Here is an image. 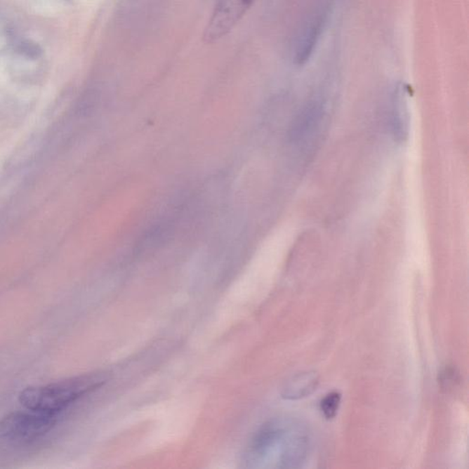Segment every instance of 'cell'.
I'll return each instance as SVG.
<instances>
[{
    "instance_id": "cell-7",
    "label": "cell",
    "mask_w": 469,
    "mask_h": 469,
    "mask_svg": "<svg viewBox=\"0 0 469 469\" xmlns=\"http://www.w3.org/2000/svg\"><path fill=\"white\" fill-rule=\"evenodd\" d=\"M319 384V377L315 371L300 372L293 376L284 384L282 396L287 399H300L311 395Z\"/></svg>"
},
{
    "instance_id": "cell-8",
    "label": "cell",
    "mask_w": 469,
    "mask_h": 469,
    "mask_svg": "<svg viewBox=\"0 0 469 469\" xmlns=\"http://www.w3.org/2000/svg\"><path fill=\"white\" fill-rule=\"evenodd\" d=\"M341 393L336 390L329 392L322 399L320 410L326 419L332 420L336 416L341 407Z\"/></svg>"
},
{
    "instance_id": "cell-4",
    "label": "cell",
    "mask_w": 469,
    "mask_h": 469,
    "mask_svg": "<svg viewBox=\"0 0 469 469\" xmlns=\"http://www.w3.org/2000/svg\"><path fill=\"white\" fill-rule=\"evenodd\" d=\"M329 16V5L322 2L303 18L291 43V57L296 65H305L311 58L326 29Z\"/></svg>"
},
{
    "instance_id": "cell-5",
    "label": "cell",
    "mask_w": 469,
    "mask_h": 469,
    "mask_svg": "<svg viewBox=\"0 0 469 469\" xmlns=\"http://www.w3.org/2000/svg\"><path fill=\"white\" fill-rule=\"evenodd\" d=\"M257 0H216L211 19L204 29V43H216L232 31Z\"/></svg>"
},
{
    "instance_id": "cell-3",
    "label": "cell",
    "mask_w": 469,
    "mask_h": 469,
    "mask_svg": "<svg viewBox=\"0 0 469 469\" xmlns=\"http://www.w3.org/2000/svg\"><path fill=\"white\" fill-rule=\"evenodd\" d=\"M57 423V414L29 410L15 411L0 420V440L28 443L44 437Z\"/></svg>"
},
{
    "instance_id": "cell-6",
    "label": "cell",
    "mask_w": 469,
    "mask_h": 469,
    "mask_svg": "<svg viewBox=\"0 0 469 469\" xmlns=\"http://www.w3.org/2000/svg\"><path fill=\"white\" fill-rule=\"evenodd\" d=\"M406 95V90L399 87L392 96V127L393 134L399 141L407 139L410 127V115Z\"/></svg>"
},
{
    "instance_id": "cell-2",
    "label": "cell",
    "mask_w": 469,
    "mask_h": 469,
    "mask_svg": "<svg viewBox=\"0 0 469 469\" xmlns=\"http://www.w3.org/2000/svg\"><path fill=\"white\" fill-rule=\"evenodd\" d=\"M104 383L101 375L79 376L45 386L28 388L20 393V402L29 410L57 414Z\"/></svg>"
},
{
    "instance_id": "cell-1",
    "label": "cell",
    "mask_w": 469,
    "mask_h": 469,
    "mask_svg": "<svg viewBox=\"0 0 469 469\" xmlns=\"http://www.w3.org/2000/svg\"><path fill=\"white\" fill-rule=\"evenodd\" d=\"M311 451L308 429L298 421L276 419L260 427L249 444L246 462L255 468H298Z\"/></svg>"
}]
</instances>
